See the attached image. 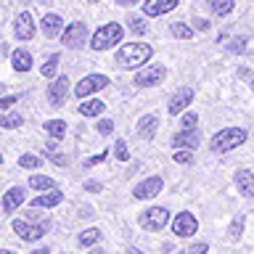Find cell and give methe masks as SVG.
Masks as SVG:
<instances>
[{
    "instance_id": "33",
    "label": "cell",
    "mask_w": 254,
    "mask_h": 254,
    "mask_svg": "<svg viewBox=\"0 0 254 254\" xmlns=\"http://www.w3.org/2000/svg\"><path fill=\"white\" fill-rule=\"evenodd\" d=\"M19 164L24 167V170H37V167H40V159L32 156V154H24V156L19 159Z\"/></svg>"
},
{
    "instance_id": "11",
    "label": "cell",
    "mask_w": 254,
    "mask_h": 254,
    "mask_svg": "<svg viewBox=\"0 0 254 254\" xmlns=\"http://www.w3.org/2000/svg\"><path fill=\"white\" fill-rule=\"evenodd\" d=\"M190 101H193V90H190V87H180V90L170 98V103H167V111H170L172 117H178L186 111V106H190Z\"/></svg>"
},
{
    "instance_id": "29",
    "label": "cell",
    "mask_w": 254,
    "mask_h": 254,
    "mask_svg": "<svg viewBox=\"0 0 254 254\" xmlns=\"http://www.w3.org/2000/svg\"><path fill=\"white\" fill-rule=\"evenodd\" d=\"M59 61H61V56H59V53H53L51 59L45 61V66H43V77L53 79V77H56V71H59Z\"/></svg>"
},
{
    "instance_id": "16",
    "label": "cell",
    "mask_w": 254,
    "mask_h": 254,
    "mask_svg": "<svg viewBox=\"0 0 254 254\" xmlns=\"http://www.w3.org/2000/svg\"><path fill=\"white\" fill-rule=\"evenodd\" d=\"M21 204H24V190H21V186L8 188V190H5V196H3V212H5V214H11V212L19 209Z\"/></svg>"
},
{
    "instance_id": "17",
    "label": "cell",
    "mask_w": 254,
    "mask_h": 254,
    "mask_svg": "<svg viewBox=\"0 0 254 254\" xmlns=\"http://www.w3.org/2000/svg\"><path fill=\"white\" fill-rule=\"evenodd\" d=\"M61 201H64V193H61V190H48V193L32 198V206H35V209H51V206L61 204Z\"/></svg>"
},
{
    "instance_id": "13",
    "label": "cell",
    "mask_w": 254,
    "mask_h": 254,
    "mask_svg": "<svg viewBox=\"0 0 254 254\" xmlns=\"http://www.w3.org/2000/svg\"><path fill=\"white\" fill-rule=\"evenodd\" d=\"M201 135H198L196 127H183V130L172 138V148H196Z\"/></svg>"
},
{
    "instance_id": "51",
    "label": "cell",
    "mask_w": 254,
    "mask_h": 254,
    "mask_svg": "<svg viewBox=\"0 0 254 254\" xmlns=\"http://www.w3.org/2000/svg\"><path fill=\"white\" fill-rule=\"evenodd\" d=\"M0 162H3V154H0Z\"/></svg>"
},
{
    "instance_id": "38",
    "label": "cell",
    "mask_w": 254,
    "mask_h": 254,
    "mask_svg": "<svg viewBox=\"0 0 254 254\" xmlns=\"http://www.w3.org/2000/svg\"><path fill=\"white\" fill-rule=\"evenodd\" d=\"M16 101H19V95H5V98H0V111L11 109V106H13Z\"/></svg>"
},
{
    "instance_id": "31",
    "label": "cell",
    "mask_w": 254,
    "mask_h": 254,
    "mask_svg": "<svg viewBox=\"0 0 254 254\" xmlns=\"http://www.w3.org/2000/svg\"><path fill=\"white\" fill-rule=\"evenodd\" d=\"M225 48H228V53H236V56L244 53V51H246V37H233Z\"/></svg>"
},
{
    "instance_id": "49",
    "label": "cell",
    "mask_w": 254,
    "mask_h": 254,
    "mask_svg": "<svg viewBox=\"0 0 254 254\" xmlns=\"http://www.w3.org/2000/svg\"><path fill=\"white\" fill-rule=\"evenodd\" d=\"M93 254H103V252H101V249H95V252H93Z\"/></svg>"
},
{
    "instance_id": "26",
    "label": "cell",
    "mask_w": 254,
    "mask_h": 254,
    "mask_svg": "<svg viewBox=\"0 0 254 254\" xmlns=\"http://www.w3.org/2000/svg\"><path fill=\"white\" fill-rule=\"evenodd\" d=\"M101 230L98 228H87V230H82V233H79V238H77V241H79V246H93V244H98L101 241Z\"/></svg>"
},
{
    "instance_id": "24",
    "label": "cell",
    "mask_w": 254,
    "mask_h": 254,
    "mask_svg": "<svg viewBox=\"0 0 254 254\" xmlns=\"http://www.w3.org/2000/svg\"><path fill=\"white\" fill-rule=\"evenodd\" d=\"M43 130L51 135V138L59 140V138H64V135H66V125H64L61 119H48V122L43 125Z\"/></svg>"
},
{
    "instance_id": "18",
    "label": "cell",
    "mask_w": 254,
    "mask_h": 254,
    "mask_svg": "<svg viewBox=\"0 0 254 254\" xmlns=\"http://www.w3.org/2000/svg\"><path fill=\"white\" fill-rule=\"evenodd\" d=\"M236 186H238V190H241L244 196L254 198V175L249 170H238L236 172Z\"/></svg>"
},
{
    "instance_id": "1",
    "label": "cell",
    "mask_w": 254,
    "mask_h": 254,
    "mask_svg": "<svg viewBox=\"0 0 254 254\" xmlns=\"http://www.w3.org/2000/svg\"><path fill=\"white\" fill-rule=\"evenodd\" d=\"M154 56V48L146 43H127L125 48L117 51V64L125 69H138L143 64H148V59Z\"/></svg>"
},
{
    "instance_id": "48",
    "label": "cell",
    "mask_w": 254,
    "mask_h": 254,
    "mask_svg": "<svg viewBox=\"0 0 254 254\" xmlns=\"http://www.w3.org/2000/svg\"><path fill=\"white\" fill-rule=\"evenodd\" d=\"M37 3H51V0H37Z\"/></svg>"
},
{
    "instance_id": "25",
    "label": "cell",
    "mask_w": 254,
    "mask_h": 254,
    "mask_svg": "<svg viewBox=\"0 0 254 254\" xmlns=\"http://www.w3.org/2000/svg\"><path fill=\"white\" fill-rule=\"evenodd\" d=\"M209 8L214 16H228L236 8V0H209Z\"/></svg>"
},
{
    "instance_id": "32",
    "label": "cell",
    "mask_w": 254,
    "mask_h": 254,
    "mask_svg": "<svg viewBox=\"0 0 254 254\" xmlns=\"http://www.w3.org/2000/svg\"><path fill=\"white\" fill-rule=\"evenodd\" d=\"M127 24H130V29L135 32V35H146V21L140 19V16H130V19H127Z\"/></svg>"
},
{
    "instance_id": "4",
    "label": "cell",
    "mask_w": 254,
    "mask_h": 254,
    "mask_svg": "<svg viewBox=\"0 0 254 254\" xmlns=\"http://www.w3.org/2000/svg\"><path fill=\"white\" fill-rule=\"evenodd\" d=\"M13 230L16 236L21 238V241H37V238H43L48 230H51V222H27V220H16L13 222Z\"/></svg>"
},
{
    "instance_id": "42",
    "label": "cell",
    "mask_w": 254,
    "mask_h": 254,
    "mask_svg": "<svg viewBox=\"0 0 254 254\" xmlns=\"http://www.w3.org/2000/svg\"><path fill=\"white\" fill-rule=\"evenodd\" d=\"M85 190H90V193H98V190H101V183H98V180H87V183H85Z\"/></svg>"
},
{
    "instance_id": "6",
    "label": "cell",
    "mask_w": 254,
    "mask_h": 254,
    "mask_svg": "<svg viewBox=\"0 0 254 254\" xmlns=\"http://www.w3.org/2000/svg\"><path fill=\"white\" fill-rule=\"evenodd\" d=\"M164 77H167V66H164V64H148L146 69H140L138 74H135V85H138V87H148V85L162 82Z\"/></svg>"
},
{
    "instance_id": "37",
    "label": "cell",
    "mask_w": 254,
    "mask_h": 254,
    "mask_svg": "<svg viewBox=\"0 0 254 254\" xmlns=\"http://www.w3.org/2000/svg\"><path fill=\"white\" fill-rule=\"evenodd\" d=\"M175 162H178V164H190V162H193V154H188V151H178V154H175Z\"/></svg>"
},
{
    "instance_id": "22",
    "label": "cell",
    "mask_w": 254,
    "mask_h": 254,
    "mask_svg": "<svg viewBox=\"0 0 254 254\" xmlns=\"http://www.w3.org/2000/svg\"><path fill=\"white\" fill-rule=\"evenodd\" d=\"M103 109H106V103H103V101L90 98V101H82V106H79V114H82V117H98Z\"/></svg>"
},
{
    "instance_id": "36",
    "label": "cell",
    "mask_w": 254,
    "mask_h": 254,
    "mask_svg": "<svg viewBox=\"0 0 254 254\" xmlns=\"http://www.w3.org/2000/svg\"><path fill=\"white\" fill-rule=\"evenodd\" d=\"M95 130H98L101 135H111L114 132V122H111V119H101V122L95 125Z\"/></svg>"
},
{
    "instance_id": "39",
    "label": "cell",
    "mask_w": 254,
    "mask_h": 254,
    "mask_svg": "<svg viewBox=\"0 0 254 254\" xmlns=\"http://www.w3.org/2000/svg\"><path fill=\"white\" fill-rule=\"evenodd\" d=\"M103 159H106V151H103V154H95V156H90V159H87V162H85V170H90V167L101 164Z\"/></svg>"
},
{
    "instance_id": "27",
    "label": "cell",
    "mask_w": 254,
    "mask_h": 254,
    "mask_svg": "<svg viewBox=\"0 0 254 254\" xmlns=\"http://www.w3.org/2000/svg\"><path fill=\"white\" fill-rule=\"evenodd\" d=\"M29 186L37 188V190H53L56 183H53L51 178H45V175H32V178H29Z\"/></svg>"
},
{
    "instance_id": "41",
    "label": "cell",
    "mask_w": 254,
    "mask_h": 254,
    "mask_svg": "<svg viewBox=\"0 0 254 254\" xmlns=\"http://www.w3.org/2000/svg\"><path fill=\"white\" fill-rule=\"evenodd\" d=\"M196 122H198V117L193 114V111H190V114H186V117H183V127H196Z\"/></svg>"
},
{
    "instance_id": "21",
    "label": "cell",
    "mask_w": 254,
    "mask_h": 254,
    "mask_svg": "<svg viewBox=\"0 0 254 254\" xmlns=\"http://www.w3.org/2000/svg\"><path fill=\"white\" fill-rule=\"evenodd\" d=\"M11 64H13V69L16 71H29L32 69V56H29V51H13L11 53Z\"/></svg>"
},
{
    "instance_id": "50",
    "label": "cell",
    "mask_w": 254,
    "mask_h": 254,
    "mask_svg": "<svg viewBox=\"0 0 254 254\" xmlns=\"http://www.w3.org/2000/svg\"><path fill=\"white\" fill-rule=\"evenodd\" d=\"M87 3H98V0H87Z\"/></svg>"
},
{
    "instance_id": "7",
    "label": "cell",
    "mask_w": 254,
    "mask_h": 254,
    "mask_svg": "<svg viewBox=\"0 0 254 254\" xmlns=\"http://www.w3.org/2000/svg\"><path fill=\"white\" fill-rule=\"evenodd\" d=\"M167 222H170V212L164 206H151L148 212L140 214V225L146 230H162Z\"/></svg>"
},
{
    "instance_id": "23",
    "label": "cell",
    "mask_w": 254,
    "mask_h": 254,
    "mask_svg": "<svg viewBox=\"0 0 254 254\" xmlns=\"http://www.w3.org/2000/svg\"><path fill=\"white\" fill-rule=\"evenodd\" d=\"M45 156L51 159L53 164H59V167H66V164H69V156L59 154V146H56V138H53L51 143H45Z\"/></svg>"
},
{
    "instance_id": "28",
    "label": "cell",
    "mask_w": 254,
    "mask_h": 254,
    "mask_svg": "<svg viewBox=\"0 0 254 254\" xmlns=\"http://www.w3.org/2000/svg\"><path fill=\"white\" fill-rule=\"evenodd\" d=\"M170 32H172V37H178V40H190V35H193V29L183 21H175L170 27Z\"/></svg>"
},
{
    "instance_id": "10",
    "label": "cell",
    "mask_w": 254,
    "mask_h": 254,
    "mask_svg": "<svg viewBox=\"0 0 254 254\" xmlns=\"http://www.w3.org/2000/svg\"><path fill=\"white\" fill-rule=\"evenodd\" d=\"M172 230H175V236L188 238V236H193L198 230V222H196V217L190 212H180L178 217H175V222H172Z\"/></svg>"
},
{
    "instance_id": "8",
    "label": "cell",
    "mask_w": 254,
    "mask_h": 254,
    "mask_svg": "<svg viewBox=\"0 0 254 254\" xmlns=\"http://www.w3.org/2000/svg\"><path fill=\"white\" fill-rule=\"evenodd\" d=\"M87 43V27L82 21H71L66 29H64V45L71 48V51H77V48H82Z\"/></svg>"
},
{
    "instance_id": "44",
    "label": "cell",
    "mask_w": 254,
    "mask_h": 254,
    "mask_svg": "<svg viewBox=\"0 0 254 254\" xmlns=\"http://www.w3.org/2000/svg\"><path fill=\"white\" fill-rule=\"evenodd\" d=\"M117 3L127 8V5H135V3H140V0H117Z\"/></svg>"
},
{
    "instance_id": "14",
    "label": "cell",
    "mask_w": 254,
    "mask_h": 254,
    "mask_svg": "<svg viewBox=\"0 0 254 254\" xmlns=\"http://www.w3.org/2000/svg\"><path fill=\"white\" fill-rule=\"evenodd\" d=\"M162 186H164V183H162V178H148V180H143L140 186H135L132 196H135V198H140V201H143V198H151V196H156L159 190H162Z\"/></svg>"
},
{
    "instance_id": "40",
    "label": "cell",
    "mask_w": 254,
    "mask_h": 254,
    "mask_svg": "<svg viewBox=\"0 0 254 254\" xmlns=\"http://www.w3.org/2000/svg\"><path fill=\"white\" fill-rule=\"evenodd\" d=\"M206 249H209V246H206V244H193V246H190V249H186L183 254H206Z\"/></svg>"
},
{
    "instance_id": "2",
    "label": "cell",
    "mask_w": 254,
    "mask_h": 254,
    "mask_svg": "<svg viewBox=\"0 0 254 254\" xmlns=\"http://www.w3.org/2000/svg\"><path fill=\"white\" fill-rule=\"evenodd\" d=\"M246 138H249V135H246L244 127H225V130H220L212 138V151L225 154V151H230V148H238Z\"/></svg>"
},
{
    "instance_id": "19",
    "label": "cell",
    "mask_w": 254,
    "mask_h": 254,
    "mask_svg": "<svg viewBox=\"0 0 254 254\" xmlns=\"http://www.w3.org/2000/svg\"><path fill=\"white\" fill-rule=\"evenodd\" d=\"M61 29H64V19H61L59 13L43 16V35H45V37H56Z\"/></svg>"
},
{
    "instance_id": "30",
    "label": "cell",
    "mask_w": 254,
    "mask_h": 254,
    "mask_svg": "<svg viewBox=\"0 0 254 254\" xmlns=\"http://www.w3.org/2000/svg\"><path fill=\"white\" fill-rule=\"evenodd\" d=\"M21 125H24L21 114H8V117L0 119V127H5V130H16V127H21Z\"/></svg>"
},
{
    "instance_id": "46",
    "label": "cell",
    "mask_w": 254,
    "mask_h": 254,
    "mask_svg": "<svg viewBox=\"0 0 254 254\" xmlns=\"http://www.w3.org/2000/svg\"><path fill=\"white\" fill-rule=\"evenodd\" d=\"M125 254H143V252H140V249H135V246H130V249H127Z\"/></svg>"
},
{
    "instance_id": "15",
    "label": "cell",
    "mask_w": 254,
    "mask_h": 254,
    "mask_svg": "<svg viewBox=\"0 0 254 254\" xmlns=\"http://www.w3.org/2000/svg\"><path fill=\"white\" fill-rule=\"evenodd\" d=\"M178 8V0H146L143 3V13L146 16H162V13H170Z\"/></svg>"
},
{
    "instance_id": "3",
    "label": "cell",
    "mask_w": 254,
    "mask_h": 254,
    "mask_svg": "<svg viewBox=\"0 0 254 254\" xmlns=\"http://www.w3.org/2000/svg\"><path fill=\"white\" fill-rule=\"evenodd\" d=\"M122 35H125V29L119 27L117 21H109L106 27H101V29L90 37V48H93V51H106V48L122 43Z\"/></svg>"
},
{
    "instance_id": "9",
    "label": "cell",
    "mask_w": 254,
    "mask_h": 254,
    "mask_svg": "<svg viewBox=\"0 0 254 254\" xmlns=\"http://www.w3.org/2000/svg\"><path fill=\"white\" fill-rule=\"evenodd\" d=\"M69 95V79L66 77H56L51 85H48V101H51V106H64V101H66Z\"/></svg>"
},
{
    "instance_id": "35",
    "label": "cell",
    "mask_w": 254,
    "mask_h": 254,
    "mask_svg": "<svg viewBox=\"0 0 254 254\" xmlns=\"http://www.w3.org/2000/svg\"><path fill=\"white\" fill-rule=\"evenodd\" d=\"M241 230H244V214H238V217L233 220V225H230V238L236 241V238L241 236Z\"/></svg>"
},
{
    "instance_id": "45",
    "label": "cell",
    "mask_w": 254,
    "mask_h": 254,
    "mask_svg": "<svg viewBox=\"0 0 254 254\" xmlns=\"http://www.w3.org/2000/svg\"><path fill=\"white\" fill-rule=\"evenodd\" d=\"M29 254H51V249H48V246H43V249H35V252H29Z\"/></svg>"
},
{
    "instance_id": "5",
    "label": "cell",
    "mask_w": 254,
    "mask_h": 254,
    "mask_svg": "<svg viewBox=\"0 0 254 254\" xmlns=\"http://www.w3.org/2000/svg\"><path fill=\"white\" fill-rule=\"evenodd\" d=\"M106 85H109V77H103V74H87V77L79 79V85H74V95H77V98H87V95L103 90Z\"/></svg>"
},
{
    "instance_id": "34",
    "label": "cell",
    "mask_w": 254,
    "mask_h": 254,
    "mask_svg": "<svg viewBox=\"0 0 254 254\" xmlns=\"http://www.w3.org/2000/svg\"><path fill=\"white\" fill-rule=\"evenodd\" d=\"M114 156L119 159V162H127L130 151H127V143H125V140H117V146H114Z\"/></svg>"
},
{
    "instance_id": "47",
    "label": "cell",
    "mask_w": 254,
    "mask_h": 254,
    "mask_svg": "<svg viewBox=\"0 0 254 254\" xmlns=\"http://www.w3.org/2000/svg\"><path fill=\"white\" fill-rule=\"evenodd\" d=\"M0 254H13V252H8V249H3V252H0Z\"/></svg>"
},
{
    "instance_id": "12",
    "label": "cell",
    "mask_w": 254,
    "mask_h": 254,
    "mask_svg": "<svg viewBox=\"0 0 254 254\" xmlns=\"http://www.w3.org/2000/svg\"><path fill=\"white\" fill-rule=\"evenodd\" d=\"M13 35L19 37V40H32V37H35V19H32V13L21 11L19 16H16V21H13Z\"/></svg>"
},
{
    "instance_id": "43",
    "label": "cell",
    "mask_w": 254,
    "mask_h": 254,
    "mask_svg": "<svg viewBox=\"0 0 254 254\" xmlns=\"http://www.w3.org/2000/svg\"><path fill=\"white\" fill-rule=\"evenodd\" d=\"M193 27L196 29H209V21L206 19H193Z\"/></svg>"
},
{
    "instance_id": "20",
    "label": "cell",
    "mask_w": 254,
    "mask_h": 254,
    "mask_svg": "<svg viewBox=\"0 0 254 254\" xmlns=\"http://www.w3.org/2000/svg\"><path fill=\"white\" fill-rule=\"evenodd\" d=\"M156 125H159V119H156V114H148V117H143L140 122H138V135L140 138H154L156 135Z\"/></svg>"
}]
</instances>
